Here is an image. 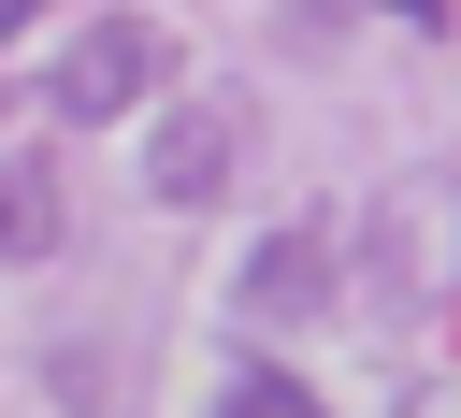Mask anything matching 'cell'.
Listing matches in <instances>:
<instances>
[{"mask_svg": "<svg viewBox=\"0 0 461 418\" xmlns=\"http://www.w3.org/2000/svg\"><path fill=\"white\" fill-rule=\"evenodd\" d=\"M173 86V29L158 14H101L86 43H58V72H43V101L72 115V130H115V115H144Z\"/></svg>", "mask_w": 461, "mask_h": 418, "instance_id": "6da1fadb", "label": "cell"}, {"mask_svg": "<svg viewBox=\"0 0 461 418\" xmlns=\"http://www.w3.org/2000/svg\"><path fill=\"white\" fill-rule=\"evenodd\" d=\"M230 159H245V101H173V115L144 130V187H158V202H216Z\"/></svg>", "mask_w": 461, "mask_h": 418, "instance_id": "7a4b0ae2", "label": "cell"}, {"mask_svg": "<svg viewBox=\"0 0 461 418\" xmlns=\"http://www.w3.org/2000/svg\"><path fill=\"white\" fill-rule=\"evenodd\" d=\"M317 303H331V245L317 231H274L245 259V317H317Z\"/></svg>", "mask_w": 461, "mask_h": 418, "instance_id": "3957f363", "label": "cell"}, {"mask_svg": "<svg viewBox=\"0 0 461 418\" xmlns=\"http://www.w3.org/2000/svg\"><path fill=\"white\" fill-rule=\"evenodd\" d=\"M43 245H58V173L0 159V259H43Z\"/></svg>", "mask_w": 461, "mask_h": 418, "instance_id": "277c9868", "label": "cell"}, {"mask_svg": "<svg viewBox=\"0 0 461 418\" xmlns=\"http://www.w3.org/2000/svg\"><path fill=\"white\" fill-rule=\"evenodd\" d=\"M230 418H317V389L274 375V360H245V375H230Z\"/></svg>", "mask_w": 461, "mask_h": 418, "instance_id": "5b68a950", "label": "cell"}, {"mask_svg": "<svg viewBox=\"0 0 461 418\" xmlns=\"http://www.w3.org/2000/svg\"><path fill=\"white\" fill-rule=\"evenodd\" d=\"M29 14H43V0H0V43H14V29H29Z\"/></svg>", "mask_w": 461, "mask_h": 418, "instance_id": "8992f818", "label": "cell"}, {"mask_svg": "<svg viewBox=\"0 0 461 418\" xmlns=\"http://www.w3.org/2000/svg\"><path fill=\"white\" fill-rule=\"evenodd\" d=\"M418 418H461V389H432V404H418Z\"/></svg>", "mask_w": 461, "mask_h": 418, "instance_id": "52a82bcc", "label": "cell"}, {"mask_svg": "<svg viewBox=\"0 0 461 418\" xmlns=\"http://www.w3.org/2000/svg\"><path fill=\"white\" fill-rule=\"evenodd\" d=\"M403 14H447V0H403Z\"/></svg>", "mask_w": 461, "mask_h": 418, "instance_id": "ba28073f", "label": "cell"}]
</instances>
